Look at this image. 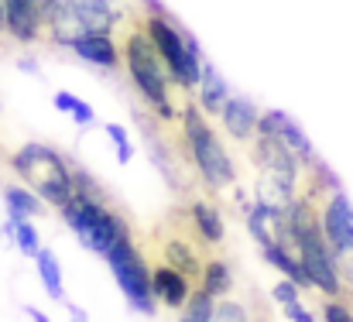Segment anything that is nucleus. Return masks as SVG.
Wrapping results in <instances>:
<instances>
[{"label": "nucleus", "mask_w": 353, "mask_h": 322, "mask_svg": "<svg viewBox=\"0 0 353 322\" xmlns=\"http://www.w3.org/2000/svg\"><path fill=\"white\" fill-rule=\"evenodd\" d=\"M14 247L24 254V257H38L41 254V240H38V230L31 219L17 223V233H14Z\"/></svg>", "instance_id": "obj_23"}, {"label": "nucleus", "mask_w": 353, "mask_h": 322, "mask_svg": "<svg viewBox=\"0 0 353 322\" xmlns=\"http://www.w3.org/2000/svg\"><path fill=\"white\" fill-rule=\"evenodd\" d=\"M7 7V31L21 45H34L45 34V10L41 0H3Z\"/></svg>", "instance_id": "obj_9"}, {"label": "nucleus", "mask_w": 353, "mask_h": 322, "mask_svg": "<svg viewBox=\"0 0 353 322\" xmlns=\"http://www.w3.org/2000/svg\"><path fill=\"white\" fill-rule=\"evenodd\" d=\"M107 264H110V271L117 278L127 305L134 312H141V316H151L158 309V299H154V288H151V264L141 257L130 230L114 243V250L107 254Z\"/></svg>", "instance_id": "obj_5"}, {"label": "nucleus", "mask_w": 353, "mask_h": 322, "mask_svg": "<svg viewBox=\"0 0 353 322\" xmlns=\"http://www.w3.org/2000/svg\"><path fill=\"white\" fill-rule=\"evenodd\" d=\"M182 123H185V148H189V158L196 165V172L203 175L206 185L213 189H227L236 182L234 161L230 154L223 151V144L216 141V134L210 130V123L203 120L199 107L192 100L182 103Z\"/></svg>", "instance_id": "obj_4"}, {"label": "nucleus", "mask_w": 353, "mask_h": 322, "mask_svg": "<svg viewBox=\"0 0 353 322\" xmlns=\"http://www.w3.org/2000/svg\"><path fill=\"white\" fill-rule=\"evenodd\" d=\"M299 292H302V288H299L295 281L281 278V281L274 285V292H271V295H274V302H278L281 309H292V305H302V302H299Z\"/></svg>", "instance_id": "obj_26"}, {"label": "nucleus", "mask_w": 353, "mask_h": 322, "mask_svg": "<svg viewBox=\"0 0 353 322\" xmlns=\"http://www.w3.org/2000/svg\"><path fill=\"white\" fill-rule=\"evenodd\" d=\"M72 120H76L79 127H90V123L97 120V113H93V107H90V103H83V100H79V107L72 110Z\"/></svg>", "instance_id": "obj_30"}, {"label": "nucleus", "mask_w": 353, "mask_h": 322, "mask_svg": "<svg viewBox=\"0 0 353 322\" xmlns=\"http://www.w3.org/2000/svg\"><path fill=\"white\" fill-rule=\"evenodd\" d=\"M220 120H223V127H227V134L234 137V141H250V137H257V123H261V110L254 107L247 97H230V103L223 107L220 113Z\"/></svg>", "instance_id": "obj_12"}, {"label": "nucleus", "mask_w": 353, "mask_h": 322, "mask_svg": "<svg viewBox=\"0 0 353 322\" xmlns=\"http://www.w3.org/2000/svg\"><path fill=\"white\" fill-rule=\"evenodd\" d=\"M72 52H76L83 62H93V66H100V69H117L120 59H123V52L114 45L110 34H83V38L72 45Z\"/></svg>", "instance_id": "obj_13"}, {"label": "nucleus", "mask_w": 353, "mask_h": 322, "mask_svg": "<svg viewBox=\"0 0 353 322\" xmlns=\"http://www.w3.org/2000/svg\"><path fill=\"white\" fill-rule=\"evenodd\" d=\"M261 254H264V261H268V264H271L274 271H281V278H288V281H295L299 288H316L299 254H292V250H285L281 243H278V247H268V250H261Z\"/></svg>", "instance_id": "obj_17"}, {"label": "nucleus", "mask_w": 353, "mask_h": 322, "mask_svg": "<svg viewBox=\"0 0 353 322\" xmlns=\"http://www.w3.org/2000/svg\"><path fill=\"white\" fill-rule=\"evenodd\" d=\"M247 230L254 233V240L261 243V250L268 247H278L281 243V233H285V210L257 199L250 210H247Z\"/></svg>", "instance_id": "obj_11"}, {"label": "nucleus", "mask_w": 353, "mask_h": 322, "mask_svg": "<svg viewBox=\"0 0 353 322\" xmlns=\"http://www.w3.org/2000/svg\"><path fill=\"white\" fill-rule=\"evenodd\" d=\"M120 52H123V62H127V72H130L137 93L154 107V113H158L161 120H175L179 107H175V100H172V93H168V86L175 83V76H172L168 62L161 59V52L154 48L148 28H144V24L130 28V31L123 34Z\"/></svg>", "instance_id": "obj_1"}, {"label": "nucleus", "mask_w": 353, "mask_h": 322, "mask_svg": "<svg viewBox=\"0 0 353 322\" xmlns=\"http://www.w3.org/2000/svg\"><path fill=\"white\" fill-rule=\"evenodd\" d=\"M189 216H192V226H196L199 240H206V247H216V243L223 240L227 226H223V216H220L216 206H210L206 199H196V203L189 206Z\"/></svg>", "instance_id": "obj_16"}, {"label": "nucleus", "mask_w": 353, "mask_h": 322, "mask_svg": "<svg viewBox=\"0 0 353 322\" xmlns=\"http://www.w3.org/2000/svg\"><path fill=\"white\" fill-rule=\"evenodd\" d=\"M323 319L326 322H353V312H350V305H343V302L330 299V302L323 305Z\"/></svg>", "instance_id": "obj_28"}, {"label": "nucleus", "mask_w": 353, "mask_h": 322, "mask_svg": "<svg viewBox=\"0 0 353 322\" xmlns=\"http://www.w3.org/2000/svg\"><path fill=\"white\" fill-rule=\"evenodd\" d=\"M0 34H10L7 31V7H3V0H0Z\"/></svg>", "instance_id": "obj_34"}, {"label": "nucleus", "mask_w": 353, "mask_h": 322, "mask_svg": "<svg viewBox=\"0 0 353 322\" xmlns=\"http://www.w3.org/2000/svg\"><path fill=\"white\" fill-rule=\"evenodd\" d=\"M278 141H281L288 151H295L302 165H309V168L319 165V161H316V151H312V144H309V137L302 134V127H299L292 117H285V123H281V130H278Z\"/></svg>", "instance_id": "obj_21"}, {"label": "nucleus", "mask_w": 353, "mask_h": 322, "mask_svg": "<svg viewBox=\"0 0 353 322\" xmlns=\"http://www.w3.org/2000/svg\"><path fill=\"white\" fill-rule=\"evenodd\" d=\"M323 233H326V243H330L333 257L353 247V206L340 189H330L326 192V203H323Z\"/></svg>", "instance_id": "obj_7"}, {"label": "nucleus", "mask_w": 353, "mask_h": 322, "mask_svg": "<svg viewBox=\"0 0 353 322\" xmlns=\"http://www.w3.org/2000/svg\"><path fill=\"white\" fill-rule=\"evenodd\" d=\"M213 322H250V316H247V309H243L240 302H234V299H223V302H216Z\"/></svg>", "instance_id": "obj_25"}, {"label": "nucleus", "mask_w": 353, "mask_h": 322, "mask_svg": "<svg viewBox=\"0 0 353 322\" xmlns=\"http://www.w3.org/2000/svg\"><path fill=\"white\" fill-rule=\"evenodd\" d=\"M34 264H38V278H41L48 299L59 302V305H65L69 299H65V285H62V264H59V257H55L48 247H41V254L34 257Z\"/></svg>", "instance_id": "obj_19"}, {"label": "nucleus", "mask_w": 353, "mask_h": 322, "mask_svg": "<svg viewBox=\"0 0 353 322\" xmlns=\"http://www.w3.org/2000/svg\"><path fill=\"white\" fill-rule=\"evenodd\" d=\"M41 3H45V0H41Z\"/></svg>", "instance_id": "obj_37"}, {"label": "nucleus", "mask_w": 353, "mask_h": 322, "mask_svg": "<svg viewBox=\"0 0 353 322\" xmlns=\"http://www.w3.org/2000/svg\"><path fill=\"white\" fill-rule=\"evenodd\" d=\"M65 312H69V319L72 322H90L86 309H83V305H76V302H65Z\"/></svg>", "instance_id": "obj_32"}, {"label": "nucleus", "mask_w": 353, "mask_h": 322, "mask_svg": "<svg viewBox=\"0 0 353 322\" xmlns=\"http://www.w3.org/2000/svg\"><path fill=\"white\" fill-rule=\"evenodd\" d=\"M213 312H216V299L210 292L196 288L189 305L182 309V322H213Z\"/></svg>", "instance_id": "obj_22"}, {"label": "nucleus", "mask_w": 353, "mask_h": 322, "mask_svg": "<svg viewBox=\"0 0 353 322\" xmlns=\"http://www.w3.org/2000/svg\"><path fill=\"white\" fill-rule=\"evenodd\" d=\"M76 107H79V97H72V93H65V90L55 93V110H59V113H69V117H72Z\"/></svg>", "instance_id": "obj_29"}, {"label": "nucleus", "mask_w": 353, "mask_h": 322, "mask_svg": "<svg viewBox=\"0 0 353 322\" xmlns=\"http://www.w3.org/2000/svg\"><path fill=\"white\" fill-rule=\"evenodd\" d=\"M199 288H203V292H210L213 299H227V295L234 292L230 264H227V261H206L203 278H199Z\"/></svg>", "instance_id": "obj_20"}, {"label": "nucleus", "mask_w": 353, "mask_h": 322, "mask_svg": "<svg viewBox=\"0 0 353 322\" xmlns=\"http://www.w3.org/2000/svg\"><path fill=\"white\" fill-rule=\"evenodd\" d=\"M196 247H199V233H196V226H189L185 233H172V237H165V240H161V261H165V264H172L175 271H182L185 278L199 281V278H203L206 261H199Z\"/></svg>", "instance_id": "obj_8"}, {"label": "nucleus", "mask_w": 353, "mask_h": 322, "mask_svg": "<svg viewBox=\"0 0 353 322\" xmlns=\"http://www.w3.org/2000/svg\"><path fill=\"white\" fill-rule=\"evenodd\" d=\"M144 28H148L154 48L161 52V59L168 62V69H172V76H175V86L196 90V86H199V76H203V62H206L199 41H196L189 31H182L175 21H168L158 7H154L151 17L144 21Z\"/></svg>", "instance_id": "obj_3"}, {"label": "nucleus", "mask_w": 353, "mask_h": 322, "mask_svg": "<svg viewBox=\"0 0 353 322\" xmlns=\"http://www.w3.org/2000/svg\"><path fill=\"white\" fill-rule=\"evenodd\" d=\"M336 271H340V281H343V295H353V247L336 254Z\"/></svg>", "instance_id": "obj_27"}, {"label": "nucleus", "mask_w": 353, "mask_h": 322, "mask_svg": "<svg viewBox=\"0 0 353 322\" xmlns=\"http://www.w3.org/2000/svg\"><path fill=\"white\" fill-rule=\"evenodd\" d=\"M110 3H114V0H110Z\"/></svg>", "instance_id": "obj_36"}, {"label": "nucleus", "mask_w": 353, "mask_h": 322, "mask_svg": "<svg viewBox=\"0 0 353 322\" xmlns=\"http://www.w3.org/2000/svg\"><path fill=\"white\" fill-rule=\"evenodd\" d=\"M285 316H288V322H316V316L305 305H292V309H285Z\"/></svg>", "instance_id": "obj_31"}, {"label": "nucleus", "mask_w": 353, "mask_h": 322, "mask_svg": "<svg viewBox=\"0 0 353 322\" xmlns=\"http://www.w3.org/2000/svg\"><path fill=\"white\" fill-rule=\"evenodd\" d=\"M199 107L203 113H210V117H220L223 107L230 103V90H227V79L216 72V66L213 62H203V76H199Z\"/></svg>", "instance_id": "obj_14"}, {"label": "nucleus", "mask_w": 353, "mask_h": 322, "mask_svg": "<svg viewBox=\"0 0 353 322\" xmlns=\"http://www.w3.org/2000/svg\"><path fill=\"white\" fill-rule=\"evenodd\" d=\"M21 69H24V72H38V66H34L31 59H21Z\"/></svg>", "instance_id": "obj_35"}, {"label": "nucleus", "mask_w": 353, "mask_h": 322, "mask_svg": "<svg viewBox=\"0 0 353 322\" xmlns=\"http://www.w3.org/2000/svg\"><path fill=\"white\" fill-rule=\"evenodd\" d=\"M151 288H154V299L158 305L165 309H185L189 299H192V278H185L182 271H175L172 264H154L151 268Z\"/></svg>", "instance_id": "obj_10"}, {"label": "nucleus", "mask_w": 353, "mask_h": 322, "mask_svg": "<svg viewBox=\"0 0 353 322\" xmlns=\"http://www.w3.org/2000/svg\"><path fill=\"white\" fill-rule=\"evenodd\" d=\"M86 34H110L117 28V10L110 0H72Z\"/></svg>", "instance_id": "obj_15"}, {"label": "nucleus", "mask_w": 353, "mask_h": 322, "mask_svg": "<svg viewBox=\"0 0 353 322\" xmlns=\"http://www.w3.org/2000/svg\"><path fill=\"white\" fill-rule=\"evenodd\" d=\"M3 203H7V216L14 223H24L31 216H45V206H48L38 192H31L24 185H7L3 189Z\"/></svg>", "instance_id": "obj_18"}, {"label": "nucleus", "mask_w": 353, "mask_h": 322, "mask_svg": "<svg viewBox=\"0 0 353 322\" xmlns=\"http://www.w3.org/2000/svg\"><path fill=\"white\" fill-rule=\"evenodd\" d=\"M24 312H28V319H31V322H52L45 312H41V309H34V305H24Z\"/></svg>", "instance_id": "obj_33"}, {"label": "nucleus", "mask_w": 353, "mask_h": 322, "mask_svg": "<svg viewBox=\"0 0 353 322\" xmlns=\"http://www.w3.org/2000/svg\"><path fill=\"white\" fill-rule=\"evenodd\" d=\"M103 130H107V137H110V141H114V148H117V161L120 165H127V161L134 158V144H130L127 130H123L120 123H107Z\"/></svg>", "instance_id": "obj_24"}, {"label": "nucleus", "mask_w": 353, "mask_h": 322, "mask_svg": "<svg viewBox=\"0 0 353 322\" xmlns=\"http://www.w3.org/2000/svg\"><path fill=\"white\" fill-rule=\"evenodd\" d=\"M72 233L79 237V243H83L86 250L107 257V254L114 250V243L127 233V223H123V216H120L110 203H97L90 213L79 219V226H76Z\"/></svg>", "instance_id": "obj_6"}, {"label": "nucleus", "mask_w": 353, "mask_h": 322, "mask_svg": "<svg viewBox=\"0 0 353 322\" xmlns=\"http://www.w3.org/2000/svg\"><path fill=\"white\" fill-rule=\"evenodd\" d=\"M10 168L55 210L76 196V168H69V161L48 144H24L10 154Z\"/></svg>", "instance_id": "obj_2"}]
</instances>
